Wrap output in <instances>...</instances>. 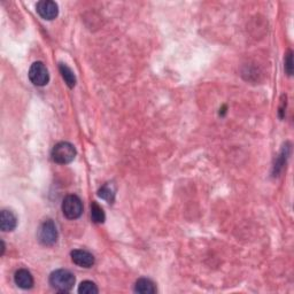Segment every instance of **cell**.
Returning a JSON list of instances; mask_svg holds the SVG:
<instances>
[{"label": "cell", "mask_w": 294, "mask_h": 294, "mask_svg": "<svg viewBox=\"0 0 294 294\" xmlns=\"http://www.w3.org/2000/svg\"><path fill=\"white\" fill-rule=\"evenodd\" d=\"M16 225H18V219H16L13 213L6 211V209L2 211V214H0V229L5 232L13 231Z\"/></svg>", "instance_id": "9c48e42d"}, {"label": "cell", "mask_w": 294, "mask_h": 294, "mask_svg": "<svg viewBox=\"0 0 294 294\" xmlns=\"http://www.w3.org/2000/svg\"><path fill=\"white\" fill-rule=\"evenodd\" d=\"M75 281L76 279L74 273L69 270H66V269L55 270L50 276V285L52 288L60 293H67L71 291V288L75 285Z\"/></svg>", "instance_id": "6da1fadb"}, {"label": "cell", "mask_w": 294, "mask_h": 294, "mask_svg": "<svg viewBox=\"0 0 294 294\" xmlns=\"http://www.w3.org/2000/svg\"><path fill=\"white\" fill-rule=\"evenodd\" d=\"M98 292H99V289L98 287H96V285L93 283V281H90V280L82 281L78 286L79 294H96Z\"/></svg>", "instance_id": "5bb4252c"}, {"label": "cell", "mask_w": 294, "mask_h": 294, "mask_svg": "<svg viewBox=\"0 0 294 294\" xmlns=\"http://www.w3.org/2000/svg\"><path fill=\"white\" fill-rule=\"evenodd\" d=\"M98 195L102 199L108 201V203H113L115 199V188L110 183L105 184L104 186L100 187V190L98 191Z\"/></svg>", "instance_id": "7c38bea8"}, {"label": "cell", "mask_w": 294, "mask_h": 294, "mask_svg": "<svg viewBox=\"0 0 294 294\" xmlns=\"http://www.w3.org/2000/svg\"><path fill=\"white\" fill-rule=\"evenodd\" d=\"M62 212L67 219L77 220L83 213L82 200L75 194L67 195L62 203Z\"/></svg>", "instance_id": "3957f363"}, {"label": "cell", "mask_w": 294, "mask_h": 294, "mask_svg": "<svg viewBox=\"0 0 294 294\" xmlns=\"http://www.w3.org/2000/svg\"><path fill=\"white\" fill-rule=\"evenodd\" d=\"M135 292L140 294H154L156 292L155 284L148 278H140L136 281Z\"/></svg>", "instance_id": "30bf717a"}, {"label": "cell", "mask_w": 294, "mask_h": 294, "mask_svg": "<svg viewBox=\"0 0 294 294\" xmlns=\"http://www.w3.org/2000/svg\"><path fill=\"white\" fill-rule=\"evenodd\" d=\"M285 70L287 75L291 76L293 74V53L292 51H288L286 59H285Z\"/></svg>", "instance_id": "9a60e30c"}, {"label": "cell", "mask_w": 294, "mask_h": 294, "mask_svg": "<svg viewBox=\"0 0 294 294\" xmlns=\"http://www.w3.org/2000/svg\"><path fill=\"white\" fill-rule=\"evenodd\" d=\"M59 69H60V72H61L62 78L66 80L67 85L70 88L74 87L76 85V76L74 74V71H72L70 68L64 63L59 64Z\"/></svg>", "instance_id": "8fae6325"}, {"label": "cell", "mask_w": 294, "mask_h": 294, "mask_svg": "<svg viewBox=\"0 0 294 294\" xmlns=\"http://www.w3.org/2000/svg\"><path fill=\"white\" fill-rule=\"evenodd\" d=\"M29 78L35 85L44 86L50 80V74L45 64L43 62H35L31 64L29 69Z\"/></svg>", "instance_id": "5b68a950"}, {"label": "cell", "mask_w": 294, "mask_h": 294, "mask_svg": "<svg viewBox=\"0 0 294 294\" xmlns=\"http://www.w3.org/2000/svg\"><path fill=\"white\" fill-rule=\"evenodd\" d=\"M91 217L94 223H104L106 220V215H105L104 209L99 206L95 201H92L91 204Z\"/></svg>", "instance_id": "4fadbf2b"}, {"label": "cell", "mask_w": 294, "mask_h": 294, "mask_svg": "<svg viewBox=\"0 0 294 294\" xmlns=\"http://www.w3.org/2000/svg\"><path fill=\"white\" fill-rule=\"evenodd\" d=\"M38 239L44 246H53L58 241V230L52 220H47L39 227Z\"/></svg>", "instance_id": "277c9868"}, {"label": "cell", "mask_w": 294, "mask_h": 294, "mask_svg": "<svg viewBox=\"0 0 294 294\" xmlns=\"http://www.w3.org/2000/svg\"><path fill=\"white\" fill-rule=\"evenodd\" d=\"M71 261L78 267L90 268L94 264V256L90 252L84 251V249H75L70 253Z\"/></svg>", "instance_id": "52a82bcc"}, {"label": "cell", "mask_w": 294, "mask_h": 294, "mask_svg": "<svg viewBox=\"0 0 294 294\" xmlns=\"http://www.w3.org/2000/svg\"><path fill=\"white\" fill-rule=\"evenodd\" d=\"M36 10L44 20H54L59 14L58 4L52 0H42L37 4Z\"/></svg>", "instance_id": "8992f818"}, {"label": "cell", "mask_w": 294, "mask_h": 294, "mask_svg": "<svg viewBox=\"0 0 294 294\" xmlns=\"http://www.w3.org/2000/svg\"><path fill=\"white\" fill-rule=\"evenodd\" d=\"M14 281L19 287L23 289H29L34 286V277L27 269H20V270L16 271L14 275Z\"/></svg>", "instance_id": "ba28073f"}, {"label": "cell", "mask_w": 294, "mask_h": 294, "mask_svg": "<svg viewBox=\"0 0 294 294\" xmlns=\"http://www.w3.org/2000/svg\"><path fill=\"white\" fill-rule=\"evenodd\" d=\"M52 160L59 164L70 163L76 156V148L72 144L68 142H61L56 144L52 150Z\"/></svg>", "instance_id": "7a4b0ae2"}]
</instances>
